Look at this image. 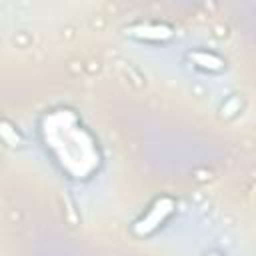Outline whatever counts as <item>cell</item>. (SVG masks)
I'll list each match as a JSON object with an SVG mask.
<instances>
[{
  "label": "cell",
  "instance_id": "1",
  "mask_svg": "<svg viewBox=\"0 0 256 256\" xmlns=\"http://www.w3.org/2000/svg\"><path fill=\"white\" fill-rule=\"evenodd\" d=\"M40 138L46 154L58 168L76 180H86L98 172L102 154L98 140L70 108H56L42 116Z\"/></svg>",
  "mask_w": 256,
  "mask_h": 256
},
{
  "label": "cell",
  "instance_id": "2",
  "mask_svg": "<svg viewBox=\"0 0 256 256\" xmlns=\"http://www.w3.org/2000/svg\"><path fill=\"white\" fill-rule=\"evenodd\" d=\"M176 212V200L168 194L164 196H158L148 208L146 212L132 224V232L134 236L138 238H146V236H152L156 230H160L168 220L170 216Z\"/></svg>",
  "mask_w": 256,
  "mask_h": 256
},
{
  "label": "cell",
  "instance_id": "3",
  "mask_svg": "<svg viewBox=\"0 0 256 256\" xmlns=\"http://www.w3.org/2000/svg\"><path fill=\"white\" fill-rule=\"evenodd\" d=\"M124 34L128 38L140 40V42H168L174 36L172 26L162 22H138L124 28Z\"/></svg>",
  "mask_w": 256,
  "mask_h": 256
},
{
  "label": "cell",
  "instance_id": "4",
  "mask_svg": "<svg viewBox=\"0 0 256 256\" xmlns=\"http://www.w3.org/2000/svg\"><path fill=\"white\" fill-rule=\"evenodd\" d=\"M186 58L192 62L194 68L202 70V72H210V74H220L226 70V60L212 52V50H206V48H194L186 54Z\"/></svg>",
  "mask_w": 256,
  "mask_h": 256
},
{
  "label": "cell",
  "instance_id": "5",
  "mask_svg": "<svg viewBox=\"0 0 256 256\" xmlns=\"http://www.w3.org/2000/svg\"><path fill=\"white\" fill-rule=\"evenodd\" d=\"M2 138H4V142L6 144H10V146H16V142H20V136H18V132H16V128L12 130V126H10V122L8 120H2Z\"/></svg>",
  "mask_w": 256,
  "mask_h": 256
},
{
  "label": "cell",
  "instance_id": "6",
  "mask_svg": "<svg viewBox=\"0 0 256 256\" xmlns=\"http://www.w3.org/2000/svg\"><path fill=\"white\" fill-rule=\"evenodd\" d=\"M204 256H224L222 252H218V250H210V252H206Z\"/></svg>",
  "mask_w": 256,
  "mask_h": 256
}]
</instances>
